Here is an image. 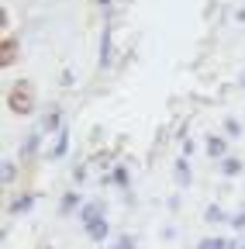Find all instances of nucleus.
Returning <instances> with one entry per match:
<instances>
[{
	"label": "nucleus",
	"mask_w": 245,
	"mask_h": 249,
	"mask_svg": "<svg viewBox=\"0 0 245 249\" xmlns=\"http://www.w3.org/2000/svg\"><path fill=\"white\" fill-rule=\"evenodd\" d=\"M7 107L14 114H32L35 111V87L28 83V80H17L7 93Z\"/></svg>",
	"instance_id": "obj_1"
},
{
	"label": "nucleus",
	"mask_w": 245,
	"mask_h": 249,
	"mask_svg": "<svg viewBox=\"0 0 245 249\" xmlns=\"http://www.w3.org/2000/svg\"><path fill=\"white\" fill-rule=\"evenodd\" d=\"M17 59V38H4L0 42V66H11Z\"/></svg>",
	"instance_id": "obj_2"
},
{
	"label": "nucleus",
	"mask_w": 245,
	"mask_h": 249,
	"mask_svg": "<svg viewBox=\"0 0 245 249\" xmlns=\"http://www.w3.org/2000/svg\"><path fill=\"white\" fill-rule=\"evenodd\" d=\"M86 229H90V235H94V239H104V235H107V222H104V218H94V222H86Z\"/></svg>",
	"instance_id": "obj_3"
},
{
	"label": "nucleus",
	"mask_w": 245,
	"mask_h": 249,
	"mask_svg": "<svg viewBox=\"0 0 245 249\" xmlns=\"http://www.w3.org/2000/svg\"><path fill=\"white\" fill-rule=\"evenodd\" d=\"M207 152H211V156H221V152H225V142H221V139H211V142H207Z\"/></svg>",
	"instance_id": "obj_4"
},
{
	"label": "nucleus",
	"mask_w": 245,
	"mask_h": 249,
	"mask_svg": "<svg viewBox=\"0 0 245 249\" xmlns=\"http://www.w3.org/2000/svg\"><path fill=\"white\" fill-rule=\"evenodd\" d=\"M225 170H228V173H238V170H242V163H238V160H228V163H225Z\"/></svg>",
	"instance_id": "obj_5"
},
{
	"label": "nucleus",
	"mask_w": 245,
	"mask_h": 249,
	"mask_svg": "<svg viewBox=\"0 0 245 249\" xmlns=\"http://www.w3.org/2000/svg\"><path fill=\"white\" fill-rule=\"evenodd\" d=\"M114 249H135V246H131V239H128V235H125V239H121V242H117V246H114Z\"/></svg>",
	"instance_id": "obj_6"
},
{
	"label": "nucleus",
	"mask_w": 245,
	"mask_h": 249,
	"mask_svg": "<svg viewBox=\"0 0 245 249\" xmlns=\"http://www.w3.org/2000/svg\"><path fill=\"white\" fill-rule=\"evenodd\" d=\"M100 4H107V0H100Z\"/></svg>",
	"instance_id": "obj_7"
}]
</instances>
